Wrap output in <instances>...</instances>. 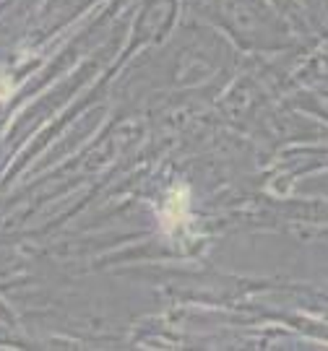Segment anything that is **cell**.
I'll list each match as a JSON object with an SVG mask.
<instances>
[{
  "label": "cell",
  "mask_w": 328,
  "mask_h": 351,
  "mask_svg": "<svg viewBox=\"0 0 328 351\" xmlns=\"http://www.w3.org/2000/svg\"><path fill=\"white\" fill-rule=\"evenodd\" d=\"M190 221V193L188 188L177 185L162 208V229L167 234H175L177 229H185Z\"/></svg>",
  "instance_id": "cell-1"
},
{
  "label": "cell",
  "mask_w": 328,
  "mask_h": 351,
  "mask_svg": "<svg viewBox=\"0 0 328 351\" xmlns=\"http://www.w3.org/2000/svg\"><path fill=\"white\" fill-rule=\"evenodd\" d=\"M13 94V81L11 75H5L3 71H0V107L8 101V97Z\"/></svg>",
  "instance_id": "cell-2"
}]
</instances>
